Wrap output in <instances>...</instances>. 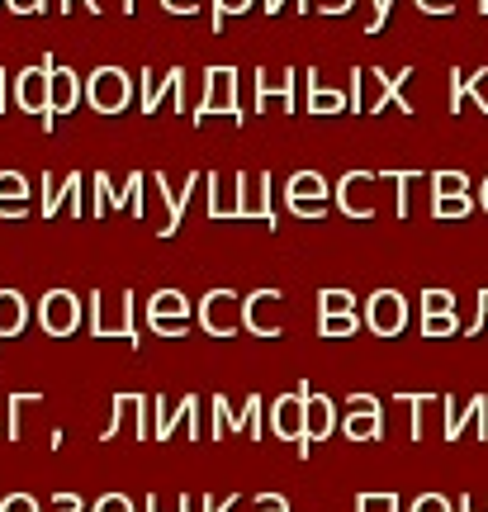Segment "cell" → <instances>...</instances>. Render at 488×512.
I'll return each mask as SVG.
<instances>
[{
    "label": "cell",
    "instance_id": "cell-1",
    "mask_svg": "<svg viewBox=\"0 0 488 512\" xmlns=\"http://www.w3.org/2000/svg\"><path fill=\"white\" fill-rule=\"evenodd\" d=\"M408 76H413V67H403L398 76H384V67H356L351 72V110L356 114H384V110L413 114L408 95H403Z\"/></svg>",
    "mask_w": 488,
    "mask_h": 512
},
{
    "label": "cell",
    "instance_id": "cell-2",
    "mask_svg": "<svg viewBox=\"0 0 488 512\" xmlns=\"http://www.w3.org/2000/svg\"><path fill=\"white\" fill-rule=\"evenodd\" d=\"M86 309H91V337H124L128 347H138V328H133V309H138V299L133 294H119V299H109V294H91L86 299Z\"/></svg>",
    "mask_w": 488,
    "mask_h": 512
},
{
    "label": "cell",
    "instance_id": "cell-3",
    "mask_svg": "<svg viewBox=\"0 0 488 512\" xmlns=\"http://www.w3.org/2000/svg\"><path fill=\"white\" fill-rule=\"evenodd\" d=\"M15 105L43 119V133H53V57H43V67H24L15 76Z\"/></svg>",
    "mask_w": 488,
    "mask_h": 512
},
{
    "label": "cell",
    "instance_id": "cell-4",
    "mask_svg": "<svg viewBox=\"0 0 488 512\" xmlns=\"http://www.w3.org/2000/svg\"><path fill=\"white\" fill-rule=\"evenodd\" d=\"M214 114L233 119V128L247 124V114L237 105V67H214L209 72V86H204V105L195 110V124H209Z\"/></svg>",
    "mask_w": 488,
    "mask_h": 512
},
{
    "label": "cell",
    "instance_id": "cell-5",
    "mask_svg": "<svg viewBox=\"0 0 488 512\" xmlns=\"http://www.w3.org/2000/svg\"><path fill=\"white\" fill-rule=\"evenodd\" d=\"M95 185V204H91V214L100 219V214H109V209H128V214H138L143 219V195H147V171H133L124 185H114L105 176V171H95L91 176Z\"/></svg>",
    "mask_w": 488,
    "mask_h": 512
},
{
    "label": "cell",
    "instance_id": "cell-6",
    "mask_svg": "<svg viewBox=\"0 0 488 512\" xmlns=\"http://www.w3.org/2000/svg\"><path fill=\"white\" fill-rule=\"evenodd\" d=\"M128 100H133V81L124 67H100L86 76V105L95 114H124Z\"/></svg>",
    "mask_w": 488,
    "mask_h": 512
},
{
    "label": "cell",
    "instance_id": "cell-7",
    "mask_svg": "<svg viewBox=\"0 0 488 512\" xmlns=\"http://www.w3.org/2000/svg\"><path fill=\"white\" fill-rule=\"evenodd\" d=\"M199 328L209 337H233L242 332V299L233 290H209L199 299Z\"/></svg>",
    "mask_w": 488,
    "mask_h": 512
},
{
    "label": "cell",
    "instance_id": "cell-8",
    "mask_svg": "<svg viewBox=\"0 0 488 512\" xmlns=\"http://www.w3.org/2000/svg\"><path fill=\"white\" fill-rule=\"evenodd\" d=\"M380 171H346L337 181V204L346 219H375V190H380Z\"/></svg>",
    "mask_w": 488,
    "mask_h": 512
},
{
    "label": "cell",
    "instance_id": "cell-9",
    "mask_svg": "<svg viewBox=\"0 0 488 512\" xmlns=\"http://www.w3.org/2000/svg\"><path fill=\"white\" fill-rule=\"evenodd\" d=\"M38 328L48 337H72L81 328V299L72 290H48L38 299Z\"/></svg>",
    "mask_w": 488,
    "mask_h": 512
},
{
    "label": "cell",
    "instance_id": "cell-10",
    "mask_svg": "<svg viewBox=\"0 0 488 512\" xmlns=\"http://www.w3.org/2000/svg\"><path fill=\"white\" fill-rule=\"evenodd\" d=\"M441 408H446V427H441V437H446V441H460L465 432H474L479 441H488V394H474L465 408L446 394V399H441Z\"/></svg>",
    "mask_w": 488,
    "mask_h": 512
},
{
    "label": "cell",
    "instance_id": "cell-11",
    "mask_svg": "<svg viewBox=\"0 0 488 512\" xmlns=\"http://www.w3.org/2000/svg\"><path fill=\"white\" fill-rule=\"evenodd\" d=\"M271 432L280 441H304L308 432V384H299L294 394H280L271 403Z\"/></svg>",
    "mask_w": 488,
    "mask_h": 512
},
{
    "label": "cell",
    "instance_id": "cell-12",
    "mask_svg": "<svg viewBox=\"0 0 488 512\" xmlns=\"http://www.w3.org/2000/svg\"><path fill=\"white\" fill-rule=\"evenodd\" d=\"M342 432L351 441H375V437H384V403L375 399V394H351V399H346Z\"/></svg>",
    "mask_w": 488,
    "mask_h": 512
},
{
    "label": "cell",
    "instance_id": "cell-13",
    "mask_svg": "<svg viewBox=\"0 0 488 512\" xmlns=\"http://www.w3.org/2000/svg\"><path fill=\"white\" fill-rule=\"evenodd\" d=\"M285 200L299 219H323L327 214V181L318 171H294L290 185H285Z\"/></svg>",
    "mask_w": 488,
    "mask_h": 512
},
{
    "label": "cell",
    "instance_id": "cell-14",
    "mask_svg": "<svg viewBox=\"0 0 488 512\" xmlns=\"http://www.w3.org/2000/svg\"><path fill=\"white\" fill-rule=\"evenodd\" d=\"M280 304H285V294L280 290H252V294H242V328L252 332V337H280V323H275L271 313L280 309Z\"/></svg>",
    "mask_w": 488,
    "mask_h": 512
},
{
    "label": "cell",
    "instance_id": "cell-15",
    "mask_svg": "<svg viewBox=\"0 0 488 512\" xmlns=\"http://www.w3.org/2000/svg\"><path fill=\"white\" fill-rule=\"evenodd\" d=\"M365 323H370L375 337H398L403 323H408V299H403L398 290L370 294V304H365Z\"/></svg>",
    "mask_w": 488,
    "mask_h": 512
},
{
    "label": "cell",
    "instance_id": "cell-16",
    "mask_svg": "<svg viewBox=\"0 0 488 512\" xmlns=\"http://www.w3.org/2000/svg\"><path fill=\"white\" fill-rule=\"evenodd\" d=\"M171 100V110H185V72L166 67V76L143 72V114H157Z\"/></svg>",
    "mask_w": 488,
    "mask_h": 512
},
{
    "label": "cell",
    "instance_id": "cell-17",
    "mask_svg": "<svg viewBox=\"0 0 488 512\" xmlns=\"http://www.w3.org/2000/svg\"><path fill=\"white\" fill-rule=\"evenodd\" d=\"M294 67H280V72H271V67H261L256 72V110H271V100L280 105V110H299L294 105Z\"/></svg>",
    "mask_w": 488,
    "mask_h": 512
},
{
    "label": "cell",
    "instance_id": "cell-18",
    "mask_svg": "<svg viewBox=\"0 0 488 512\" xmlns=\"http://www.w3.org/2000/svg\"><path fill=\"white\" fill-rule=\"evenodd\" d=\"M195 181H204V176H190V181H185L181 190H171V185H166V176H147V185H152V190H157V200L166 204V223H162V238H176V233H181L185 204L195 200Z\"/></svg>",
    "mask_w": 488,
    "mask_h": 512
},
{
    "label": "cell",
    "instance_id": "cell-19",
    "mask_svg": "<svg viewBox=\"0 0 488 512\" xmlns=\"http://www.w3.org/2000/svg\"><path fill=\"white\" fill-rule=\"evenodd\" d=\"M237 219H242V223H271V228H275L271 176H242V200H237Z\"/></svg>",
    "mask_w": 488,
    "mask_h": 512
},
{
    "label": "cell",
    "instance_id": "cell-20",
    "mask_svg": "<svg viewBox=\"0 0 488 512\" xmlns=\"http://www.w3.org/2000/svg\"><path fill=\"white\" fill-rule=\"evenodd\" d=\"M337 432V403L327 399V394H308V432L299 441V456H308V446H318Z\"/></svg>",
    "mask_w": 488,
    "mask_h": 512
},
{
    "label": "cell",
    "instance_id": "cell-21",
    "mask_svg": "<svg viewBox=\"0 0 488 512\" xmlns=\"http://www.w3.org/2000/svg\"><path fill=\"white\" fill-rule=\"evenodd\" d=\"M209 185V219H237V200H242V176H204Z\"/></svg>",
    "mask_w": 488,
    "mask_h": 512
},
{
    "label": "cell",
    "instance_id": "cell-22",
    "mask_svg": "<svg viewBox=\"0 0 488 512\" xmlns=\"http://www.w3.org/2000/svg\"><path fill=\"white\" fill-rule=\"evenodd\" d=\"M29 214V181L19 171H0V219H24Z\"/></svg>",
    "mask_w": 488,
    "mask_h": 512
},
{
    "label": "cell",
    "instance_id": "cell-23",
    "mask_svg": "<svg viewBox=\"0 0 488 512\" xmlns=\"http://www.w3.org/2000/svg\"><path fill=\"white\" fill-rule=\"evenodd\" d=\"M81 105V76L72 67H53V128L62 114H72Z\"/></svg>",
    "mask_w": 488,
    "mask_h": 512
},
{
    "label": "cell",
    "instance_id": "cell-24",
    "mask_svg": "<svg viewBox=\"0 0 488 512\" xmlns=\"http://www.w3.org/2000/svg\"><path fill=\"white\" fill-rule=\"evenodd\" d=\"M190 318V299L181 290H157L147 299V323H185Z\"/></svg>",
    "mask_w": 488,
    "mask_h": 512
},
{
    "label": "cell",
    "instance_id": "cell-25",
    "mask_svg": "<svg viewBox=\"0 0 488 512\" xmlns=\"http://www.w3.org/2000/svg\"><path fill=\"white\" fill-rule=\"evenodd\" d=\"M29 323V299L19 290H0V337H19Z\"/></svg>",
    "mask_w": 488,
    "mask_h": 512
},
{
    "label": "cell",
    "instance_id": "cell-26",
    "mask_svg": "<svg viewBox=\"0 0 488 512\" xmlns=\"http://www.w3.org/2000/svg\"><path fill=\"white\" fill-rule=\"evenodd\" d=\"M342 110H351V95L323 91V86H318V72L308 67V114H342Z\"/></svg>",
    "mask_w": 488,
    "mask_h": 512
},
{
    "label": "cell",
    "instance_id": "cell-27",
    "mask_svg": "<svg viewBox=\"0 0 488 512\" xmlns=\"http://www.w3.org/2000/svg\"><path fill=\"white\" fill-rule=\"evenodd\" d=\"M261 413H266V399H261V394H247L242 413L233 418V437H252V441L266 437V427H261Z\"/></svg>",
    "mask_w": 488,
    "mask_h": 512
},
{
    "label": "cell",
    "instance_id": "cell-28",
    "mask_svg": "<svg viewBox=\"0 0 488 512\" xmlns=\"http://www.w3.org/2000/svg\"><path fill=\"white\" fill-rule=\"evenodd\" d=\"M384 181L398 185L394 214L398 219H413V200H417V190H422V176H417V171H384Z\"/></svg>",
    "mask_w": 488,
    "mask_h": 512
},
{
    "label": "cell",
    "instance_id": "cell-29",
    "mask_svg": "<svg viewBox=\"0 0 488 512\" xmlns=\"http://www.w3.org/2000/svg\"><path fill=\"white\" fill-rule=\"evenodd\" d=\"M67 200L81 204V176H67L62 185H48V195H43V219H57V209Z\"/></svg>",
    "mask_w": 488,
    "mask_h": 512
},
{
    "label": "cell",
    "instance_id": "cell-30",
    "mask_svg": "<svg viewBox=\"0 0 488 512\" xmlns=\"http://www.w3.org/2000/svg\"><path fill=\"white\" fill-rule=\"evenodd\" d=\"M432 195L436 200H460V195H470V176H465V171H436Z\"/></svg>",
    "mask_w": 488,
    "mask_h": 512
},
{
    "label": "cell",
    "instance_id": "cell-31",
    "mask_svg": "<svg viewBox=\"0 0 488 512\" xmlns=\"http://www.w3.org/2000/svg\"><path fill=\"white\" fill-rule=\"evenodd\" d=\"M209 413H214V422H209V441H218V437H228V432H233V408H228V399H223V394H214V399H209Z\"/></svg>",
    "mask_w": 488,
    "mask_h": 512
},
{
    "label": "cell",
    "instance_id": "cell-32",
    "mask_svg": "<svg viewBox=\"0 0 488 512\" xmlns=\"http://www.w3.org/2000/svg\"><path fill=\"white\" fill-rule=\"evenodd\" d=\"M323 318H346V313H356V294L351 290H323Z\"/></svg>",
    "mask_w": 488,
    "mask_h": 512
},
{
    "label": "cell",
    "instance_id": "cell-33",
    "mask_svg": "<svg viewBox=\"0 0 488 512\" xmlns=\"http://www.w3.org/2000/svg\"><path fill=\"white\" fill-rule=\"evenodd\" d=\"M455 313V294L451 290H427L422 294V318H446Z\"/></svg>",
    "mask_w": 488,
    "mask_h": 512
},
{
    "label": "cell",
    "instance_id": "cell-34",
    "mask_svg": "<svg viewBox=\"0 0 488 512\" xmlns=\"http://www.w3.org/2000/svg\"><path fill=\"white\" fill-rule=\"evenodd\" d=\"M29 403H43V394H10V441H19V413L29 408Z\"/></svg>",
    "mask_w": 488,
    "mask_h": 512
},
{
    "label": "cell",
    "instance_id": "cell-35",
    "mask_svg": "<svg viewBox=\"0 0 488 512\" xmlns=\"http://www.w3.org/2000/svg\"><path fill=\"white\" fill-rule=\"evenodd\" d=\"M356 512H398V494H361Z\"/></svg>",
    "mask_w": 488,
    "mask_h": 512
},
{
    "label": "cell",
    "instance_id": "cell-36",
    "mask_svg": "<svg viewBox=\"0 0 488 512\" xmlns=\"http://www.w3.org/2000/svg\"><path fill=\"white\" fill-rule=\"evenodd\" d=\"M474 200L470 195H460V200H436V219H470Z\"/></svg>",
    "mask_w": 488,
    "mask_h": 512
},
{
    "label": "cell",
    "instance_id": "cell-37",
    "mask_svg": "<svg viewBox=\"0 0 488 512\" xmlns=\"http://www.w3.org/2000/svg\"><path fill=\"white\" fill-rule=\"evenodd\" d=\"M451 332H460V318H455V313H446V318H422V337H451Z\"/></svg>",
    "mask_w": 488,
    "mask_h": 512
},
{
    "label": "cell",
    "instance_id": "cell-38",
    "mask_svg": "<svg viewBox=\"0 0 488 512\" xmlns=\"http://www.w3.org/2000/svg\"><path fill=\"white\" fill-rule=\"evenodd\" d=\"M242 10H252V0H214V29H223L233 15H242Z\"/></svg>",
    "mask_w": 488,
    "mask_h": 512
},
{
    "label": "cell",
    "instance_id": "cell-39",
    "mask_svg": "<svg viewBox=\"0 0 488 512\" xmlns=\"http://www.w3.org/2000/svg\"><path fill=\"white\" fill-rule=\"evenodd\" d=\"M356 332V313H346V318H323V332L318 337H351Z\"/></svg>",
    "mask_w": 488,
    "mask_h": 512
},
{
    "label": "cell",
    "instance_id": "cell-40",
    "mask_svg": "<svg viewBox=\"0 0 488 512\" xmlns=\"http://www.w3.org/2000/svg\"><path fill=\"white\" fill-rule=\"evenodd\" d=\"M479 332H488V290H479V309H474L470 328H465V337H479Z\"/></svg>",
    "mask_w": 488,
    "mask_h": 512
},
{
    "label": "cell",
    "instance_id": "cell-41",
    "mask_svg": "<svg viewBox=\"0 0 488 512\" xmlns=\"http://www.w3.org/2000/svg\"><path fill=\"white\" fill-rule=\"evenodd\" d=\"M91 512H138V508H133V498H124V494H105Z\"/></svg>",
    "mask_w": 488,
    "mask_h": 512
},
{
    "label": "cell",
    "instance_id": "cell-42",
    "mask_svg": "<svg viewBox=\"0 0 488 512\" xmlns=\"http://www.w3.org/2000/svg\"><path fill=\"white\" fill-rule=\"evenodd\" d=\"M413 512H451V498L446 494H422L413 503Z\"/></svg>",
    "mask_w": 488,
    "mask_h": 512
},
{
    "label": "cell",
    "instance_id": "cell-43",
    "mask_svg": "<svg viewBox=\"0 0 488 512\" xmlns=\"http://www.w3.org/2000/svg\"><path fill=\"white\" fill-rule=\"evenodd\" d=\"M389 10H394V0H375V15L365 24V34H380L384 24H389Z\"/></svg>",
    "mask_w": 488,
    "mask_h": 512
},
{
    "label": "cell",
    "instance_id": "cell-44",
    "mask_svg": "<svg viewBox=\"0 0 488 512\" xmlns=\"http://www.w3.org/2000/svg\"><path fill=\"white\" fill-rule=\"evenodd\" d=\"M0 512H38V503L29 494H10V498H0Z\"/></svg>",
    "mask_w": 488,
    "mask_h": 512
},
{
    "label": "cell",
    "instance_id": "cell-45",
    "mask_svg": "<svg viewBox=\"0 0 488 512\" xmlns=\"http://www.w3.org/2000/svg\"><path fill=\"white\" fill-rule=\"evenodd\" d=\"M15 15H38V10H48V0H5Z\"/></svg>",
    "mask_w": 488,
    "mask_h": 512
},
{
    "label": "cell",
    "instance_id": "cell-46",
    "mask_svg": "<svg viewBox=\"0 0 488 512\" xmlns=\"http://www.w3.org/2000/svg\"><path fill=\"white\" fill-rule=\"evenodd\" d=\"M460 512H488V494H465L460 498Z\"/></svg>",
    "mask_w": 488,
    "mask_h": 512
},
{
    "label": "cell",
    "instance_id": "cell-47",
    "mask_svg": "<svg viewBox=\"0 0 488 512\" xmlns=\"http://www.w3.org/2000/svg\"><path fill=\"white\" fill-rule=\"evenodd\" d=\"M256 508H271V512H290V503H285V498H280V494H261V498H256Z\"/></svg>",
    "mask_w": 488,
    "mask_h": 512
},
{
    "label": "cell",
    "instance_id": "cell-48",
    "mask_svg": "<svg viewBox=\"0 0 488 512\" xmlns=\"http://www.w3.org/2000/svg\"><path fill=\"white\" fill-rule=\"evenodd\" d=\"M147 512H190V498H176V508H162V503H157V494L147 498Z\"/></svg>",
    "mask_w": 488,
    "mask_h": 512
},
{
    "label": "cell",
    "instance_id": "cell-49",
    "mask_svg": "<svg viewBox=\"0 0 488 512\" xmlns=\"http://www.w3.org/2000/svg\"><path fill=\"white\" fill-rule=\"evenodd\" d=\"M53 508H57V512H81V498H76V494H57Z\"/></svg>",
    "mask_w": 488,
    "mask_h": 512
},
{
    "label": "cell",
    "instance_id": "cell-50",
    "mask_svg": "<svg viewBox=\"0 0 488 512\" xmlns=\"http://www.w3.org/2000/svg\"><path fill=\"white\" fill-rule=\"evenodd\" d=\"M166 10H176V15H195L199 10V0H162Z\"/></svg>",
    "mask_w": 488,
    "mask_h": 512
},
{
    "label": "cell",
    "instance_id": "cell-51",
    "mask_svg": "<svg viewBox=\"0 0 488 512\" xmlns=\"http://www.w3.org/2000/svg\"><path fill=\"white\" fill-rule=\"evenodd\" d=\"M157 337H185V323H152Z\"/></svg>",
    "mask_w": 488,
    "mask_h": 512
},
{
    "label": "cell",
    "instance_id": "cell-52",
    "mask_svg": "<svg viewBox=\"0 0 488 512\" xmlns=\"http://www.w3.org/2000/svg\"><path fill=\"white\" fill-rule=\"evenodd\" d=\"M318 10L323 15H342V10H351V0H318Z\"/></svg>",
    "mask_w": 488,
    "mask_h": 512
},
{
    "label": "cell",
    "instance_id": "cell-53",
    "mask_svg": "<svg viewBox=\"0 0 488 512\" xmlns=\"http://www.w3.org/2000/svg\"><path fill=\"white\" fill-rule=\"evenodd\" d=\"M280 5H285V0H266V15H275V10H280Z\"/></svg>",
    "mask_w": 488,
    "mask_h": 512
},
{
    "label": "cell",
    "instance_id": "cell-54",
    "mask_svg": "<svg viewBox=\"0 0 488 512\" xmlns=\"http://www.w3.org/2000/svg\"><path fill=\"white\" fill-rule=\"evenodd\" d=\"M479 204H484V209H488V181L479 185Z\"/></svg>",
    "mask_w": 488,
    "mask_h": 512
},
{
    "label": "cell",
    "instance_id": "cell-55",
    "mask_svg": "<svg viewBox=\"0 0 488 512\" xmlns=\"http://www.w3.org/2000/svg\"><path fill=\"white\" fill-rule=\"evenodd\" d=\"M422 5H441V0H417V10H422Z\"/></svg>",
    "mask_w": 488,
    "mask_h": 512
},
{
    "label": "cell",
    "instance_id": "cell-56",
    "mask_svg": "<svg viewBox=\"0 0 488 512\" xmlns=\"http://www.w3.org/2000/svg\"><path fill=\"white\" fill-rule=\"evenodd\" d=\"M0 91H5V67H0Z\"/></svg>",
    "mask_w": 488,
    "mask_h": 512
},
{
    "label": "cell",
    "instance_id": "cell-57",
    "mask_svg": "<svg viewBox=\"0 0 488 512\" xmlns=\"http://www.w3.org/2000/svg\"><path fill=\"white\" fill-rule=\"evenodd\" d=\"M124 10H128V15H133V0H124Z\"/></svg>",
    "mask_w": 488,
    "mask_h": 512
},
{
    "label": "cell",
    "instance_id": "cell-58",
    "mask_svg": "<svg viewBox=\"0 0 488 512\" xmlns=\"http://www.w3.org/2000/svg\"><path fill=\"white\" fill-rule=\"evenodd\" d=\"M256 512H271V508H256Z\"/></svg>",
    "mask_w": 488,
    "mask_h": 512
}]
</instances>
